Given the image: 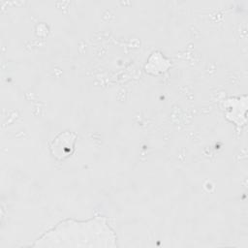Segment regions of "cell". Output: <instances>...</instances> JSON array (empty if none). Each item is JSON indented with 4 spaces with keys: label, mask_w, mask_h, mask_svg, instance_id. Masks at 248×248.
Listing matches in <instances>:
<instances>
[{
    "label": "cell",
    "mask_w": 248,
    "mask_h": 248,
    "mask_svg": "<svg viewBox=\"0 0 248 248\" xmlns=\"http://www.w3.org/2000/svg\"><path fill=\"white\" fill-rule=\"evenodd\" d=\"M116 236L105 217L85 221L67 219L44 233L36 247H114Z\"/></svg>",
    "instance_id": "cell-1"
}]
</instances>
